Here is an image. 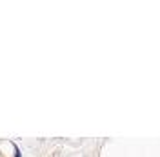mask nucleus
Listing matches in <instances>:
<instances>
[]
</instances>
